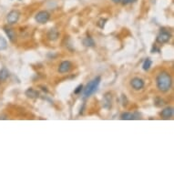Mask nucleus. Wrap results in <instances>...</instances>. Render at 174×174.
<instances>
[{
  "mask_svg": "<svg viewBox=\"0 0 174 174\" xmlns=\"http://www.w3.org/2000/svg\"><path fill=\"white\" fill-rule=\"evenodd\" d=\"M132 88L136 90H141L143 87H144V81L140 79V78H134L131 82H130Z\"/></svg>",
  "mask_w": 174,
  "mask_h": 174,
  "instance_id": "nucleus-6",
  "label": "nucleus"
},
{
  "mask_svg": "<svg viewBox=\"0 0 174 174\" xmlns=\"http://www.w3.org/2000/svg\"><path fill=\"white\" fill-rule=\"evenodd\" d=\"M83 44L86 46V47H94L95 46V42L94 40L91 39V38H86L84 40H83Z\"/></svg>",
  "mask_w": 174,
  "mask_h": 174,
  "instance_id": "nucleus-14",
  "label": "nucleus"
},
{
  "mask_svg": "<svg viewBox=\"0 0 174 174\" xmlns=\"http://www.w3.org/2000/svg\"><path fill=\"white\" fill-rule=\"evenodd\" d=\"M141 117L140 114L138 113H135V114H131V113H129V112H125V113H123L120 118L121 119H125V120H130V119H139Z\"/></svg>",
  "mask_w": 174,
  "mask_h": 174,
  "instance_id": "nucleus-8",
  "label": "nucleus"
},
{
  "mask_svg": "<svg viewBox=\"0 0 174 174\" xmlns=\"http://www.w3.org/2000/svg\"><path fill=\"white\" fill-rule=\"evenodd\" d=\"M112 1H113L114 3H119V2L121 1V0H112Z\"/></svg>",
  "mask_w": 174,
  "mask_h": 174,
  "instance_id": "nucleus-20",
  "label": "nucleus"
},
{
  "mask_svg": "<svg viewBox=\"0 0 174 174\" xmlns=\"http://www.w3.org/2000/svg\"><path fill=\"white\" fill-rule=\"evenodd\" d=\"M100 79H101L100 77H97L87 85V87L84 89V96L85 97H90L91 94H93L97 90L99 83H100Z\"/></svg>",
  "mask_w": 174,
  "mask_h": 174,
  "instance_id": "nucleus-2",
  "label": "nucleus"
},
{
  "mask_svg": "<svg viewBox=\"0 0 174 174\" xmlns=\"http://www.w3.org/2000/svg\"><path fill=\"white\" fill-rule=\"evenodd\" d=\"M4 30L6 32V34L7 35L8 39L11 42H15L16 40V33L13 29L8 28H4Z\"/></svg>",
  "mask_w": 174,
  "mask_h": 174,
  "instance_id": "nucleus-9",
  "label": "nucleus"
},
{
  "mask_svg": "<svg viewBox=\"0 0 174 174\" xmlns=\"http://www.w3.org/2000/svg\"><path fill=\"white\" fill-rule=\"evenodd\" d=\"M151 64H152V62L150 58H147L145 61H144V63H143V69L144 70H149L150 69V68L151 67Z\"/></svg>",
  "mask_w": 174,
  "mask_h": 174,
  "instance_id": "nucleus-15",
  "label": "nucleus"
},
{
  "mask_svg": "<svg viewBox=\"0 0 174 174\" xmlns=\"http://www.w3.org/2000/svg\"><path fill=\"white\" fill-rule=\"evenodd\" d=\"M104 98H105V102H106V104H108L109 106H111V95L106 94L105 97H104Z\"/></svg>",
  "mask_w": 174,
  "mask_h": 174,
  "instance_id": "nucleus-16",
  "label": "nucleus"
},
{
  "mask_svg": "<svg viewBox=\"0 0 174 174\" xmlns=\"http://www.w3.org/2000/svg\"><path fill=\"white\" fill-rule=\"evenodd\" d=\"M107 22V19H101V20H99L98 24V26L100 28H103L104 26H105V23Z\"/></svg>",
  "mask_w": 174,
  "mask_h": 174,
  "instance_id": "nucleus-17",
  "label": "nucleus"
},
{
  "mask_svg": "<svg viewBox=\"0 0 174 174\" xmlns=\"http://www.w3.org/2000/svg\"><path fill=\"white\" fill-rule=\"evenodd\" d=\"M71 68V63L69 61H63L58 67V72L59 73H66L69 71Z\"/></svg>",
  "mask_w": 174,
  "mask_h": 174,
  "instance_id": "nucleus-7",
  "label": "nucleus"
},
{
  "mask_svg": "<svg viewBox=\"0 0 174 174\" xmlns=\"http://www.w3.org/2000/svg\"><path fill=\"white\" fill-rule=\"evenodd\" d=\"M82 89H83V86H82V85L78 86V87H77V89L75 90V91H74V93H75V94H79V93L82 90Z\"/></svg>",
  "mask_w": 174,
  "mask_h": 174,
  "instance_id": "nucleus-18",
  "label": "nucleus"
},
{
  "mask_svg": "<svg viewBox=\"0 0 174 174\" xmlns=\"http://www.w3.org/2000/svg\"><path fill=\"white\" fill-rule=\"evenodd\" d=\"M49 17L50 16H49V14L47 13V11H40V12H39L38 14H36V20L40 24H45L48 21Z\"/></svg>",
  "mask_w": 174,
  "mask_h": 174,
  "instance_id": "nucleus-3",
  "label": "nucleus"
},
{
  "mask_svg": "<svg viewBox=\"0 0 174 174\" xmlns=\"http://www.w3.org/2000/svg\"><path fill=\"white\" fill-rule=\"evenodd\" d=\"M47 38L50 40H56L58 38V32L56 29H50L47 33Z\"/></svg>",
  "mask_w": 174,
  "mask_h": 174,
  "instance_id": "nucleus-11",
  "label": "nucleus"
},
{
  "mask_svg": "<svg viewBox=\"0 0 174 174\" xmlns=\"http://www.w3.org/2000/svg\"><path fill=\"white\" fill-rule=\"evenodd\" d=\"M39 95V93L38 91H36V90H33V89H28V90L26 91V96L28 97V98H38Z\"/></svg>",
  "mask_w": 174,
  "mask_h": 174,
  "instance_id": "nucleus-12",
  "label": "nucleus"
},
{
  "mask_svg": "<svg viewBox=\"0 0 174 174\" xmlns=\"http://www.w3.org/2000/svg\"><path fill=\"white\" fill-rule=\"evenodd\" d=\"M161 117H163L164 119H170L173 115V108H164L160 113Z\"/></svg>",
  "mask_w": 174,
  "mask_h": 174,
  "instance_id": "nucleus-10",
  "label": "nucleus"
},
{
  "mask_svg": "<svg viewBox=\"0 0 174 174\" xmlns=\"http://www.w3.org/2000/svg\"><path fill=\"white\" fill-rule=\"evenodd\" d=\"M9 77V72L7 68H2L0 70V81H5Z\"/></svg>",
  "mask_w": 174,
  "mask_h": 174,
  "instance_id": "nucleus-13",
  "label": "nucleus"
},
{
  "mask_svg": "<svg viewBox=\"0 0 174 174\" xmlns=\"http://www.w3.org/2000/svg\"><path fill=\"white\" fill-rule=\"evenodd\" d=\"M135 1H136V0H122V4L123 5H128V4L133 3Z\"/></svg>",
  "mask_w": 174,
  "mask_h": 174,
  "instance_id": "nucleus-19",
  "label": "nucleus"
},
{
  "mask_svg": "<svg viewBox=\"0 0 174 174\" xmlns=\"http://www.w3.org/2000/svg\"><path fill=\"white\" fill-rule=\"evenodd\" d=\"M170 39V34L167 31H161L157 36V42L159 44L166 43Z\"/></svg>",
  "mask_w": 174,
  "mask_h": 174,
  "instance_id": "nucleus-5",
  "label": "nucleus"
},
{
  "mask_svg": "<svg viewBox=\"0 0 174 174\" xmlns=\"http://www.w3.org/2000/svg\"><path fill=\"white\" fill-rule=\"evenodd\" d=\"M18 18H19V13L16 10H13V11H11L8 13L7 20V23L9 25H13V24H15L18 21Z\"/></svg>",
  "mask_w": 174,
  "mask_h": 174,
  "instance_id": "nucleus-4",
  "label": "nucleus"
},
{
  "mask_svg": "<svg viewBox=\"0 0 174 174\" xmlns=\"http://www.w3.org/2000/svg\"><path fill=\"white\" fill-rule=\"evenodd\" d=\"M157 87L160 91L166 92L171 87V78L167 72H161L157 77Z\"/></svg>",
  "mask_w": 174,
  "mask_h": 174,
  "instance_id": "nucleus-1",
  "label": "nucleus"
}]
</instances>
